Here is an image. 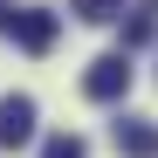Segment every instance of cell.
<instances>
[{"label": "cell", "instance_id": "1", "mask_svg": "<svg viewBox=\"0 0 158 158\" xmlns=\"http://www.w3.org/2000/svg\"><path fill=\"white\" fill-rule=\"evenodd\" d=\"M124 89H131V55H124V48L96 55V62H89V76H83V96H89V103H117Z\"/></svg>", "mask_w": 158, "mask_h": 158}, {"label": "cell", "instance_id": "2", "mask_svg": "<svg viewBox=\"0 0 158 158\" xmlns=\"http://www.w3.org/2000/svg\"><path fill=\"white\" fill-rule=\"evenodd\" d=\"M7 28H14V41L28 48V55H48V48H55V35H62V21L48 14V7H14Z\"/></svg>", "mask_w": 158, "mask_h": 158}, {"label": "cell", "instance_id": "3", "mask_svg": "<svg viewBox=\"0 0 158 158\" xmlns=\"http://www.w3.org/2000/svg\"><path fill=\"white\" fill-rule=\"evenodd\" d=\"M35 138V96H0V151H21Z\"/></svg>", "mask_w": 158, "mask_h": 158}, {"label": "cell", "instance_id": "4", "mask_svg": "<svg viewBox=\"0 0 158 158\" xmlns=\"http://www.w3.org/2000/svg\"><path fill=\"white\" fill-rule=\"evenodd\" d=\"M110 138H117L124 158H158V124H151V117H117Z\"/></svg>", "mask_w": 158, "mask_h": 158}, {"label": "cell", "instance_id": "5", "mask_svg": "<svg viewBox=\"0 0 158 158\" xmlns=\"http://www.w3.org/2000/svg\"><path fill=\"white\" fill-rule=\"evenodd\" d=\"M41 158H89V144L76 138V131H55V138L41 144Z\"/></svg>", "mask_w": 158, "mask_h": 158}, {"label": "cell", "instance_id": "6", "mask_svg": "<svg viewBox=\"0 0 158 158\" xmlns=\"http://www.w3.org/2000/svg\"><path fill=\"white\" fill-rule=\"evenodd\" d=\"M69 7H76V14H83V21H110V14L124 7V0H69Z\"/></svg>", "mask_w": 158, "mask_h": 158}, {"label": "cell", "instance_id": "7", "mask_svg": "<svg viewBox=\"0 0 158 158\" xmlns=\"http://www.w3.org/2000/svg\"><path fill=\"white\" fill-rule=\"evenodd\" d=\"M151 35H158V21H151V14H138V21H131V28H124V48H144Z\"/></svg>", "mask_w": 158, "mask_h": 158}, {"label": "cell", "instance_id": "8", "mask_svg": "<svg viewBox=\"0 0 158 158\" xmlns=\"http://www.w3.org/2000/svg\"><path fill=\"white\" fill-rule=\"evenodd\" d=\"M7 21H14V14H7V0H0V28H7Z\"/></svg>", "mask_w": 158, "mask_h": 158}]
</instances>
